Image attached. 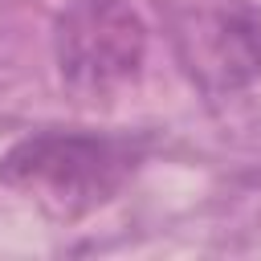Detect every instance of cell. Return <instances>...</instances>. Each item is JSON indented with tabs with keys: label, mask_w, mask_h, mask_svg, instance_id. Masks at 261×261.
I'll return each mask as SVG.
<instances>
[{
	"label": "cell",
	"mask_w": 261,
	"mask_h": 261,
	"mask_svg": "<svg viewBox=\"0 0 261 261\" xmlns=\"http://www.w3.org/2000/svg\"><path fill=\"white\" fill-rule=\"evenodd\" d=\"M61 86L77 102H106L147 57V24L126 0H69L53 33Z\"/></svg>",
	"instance_id": "cell-2"
},
{
	"label": "cell",
	"mask_w": 261,
	"mask_h": 261,
	"mask_svg": "<svg viewBox=\"0 0 261 261\" xmlns=\"http://www.w3.org/2000/svg\"><path fill=\"white\" fill-rule=\"evenodd\" d=\"M139 147L114 135L41 130L0 159V179L53 220H82L102 208L135 171Z\"/></svg>",
	"instance_id": "cell-1"
}]
</instances>
